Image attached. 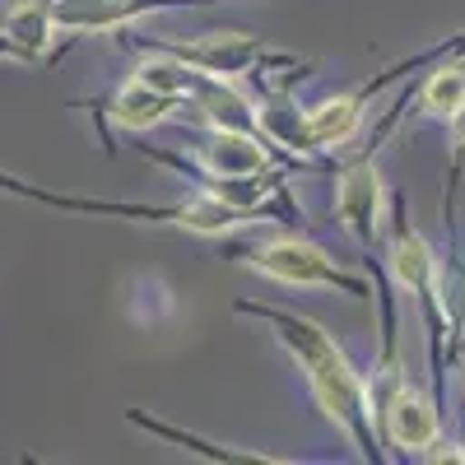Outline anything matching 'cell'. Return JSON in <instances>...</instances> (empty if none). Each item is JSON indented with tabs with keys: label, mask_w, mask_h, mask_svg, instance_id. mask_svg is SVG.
Returning <instances> with one entry per match:
<instances>
[{
	"label": "cell",
	"mask_w": 465,
	"mask_h": 465,
	"mask_svg": "<svg viewBox=\"0 0 465 465\" xmlns=\"http://www.w3.org/2000/svg\"><path fill=\"white\" fill-rule=\"evenodd\" d=\"M126 423L149 438H159L177 451H191L210 465H312V456H280V451H261V447H232V442H214L196 429H182V423H168L159 414H144V410H126Z\"/></svg>",
	"instance_id": "cell-11"
},
{
	"label": "cell",
	"mask_w": 465,
	"mask_h": 465,
	"mask_svg": "<svg viewBox=\"0 0 465 465\" xmlns=\"http://www.w3.org/2000/svg\"><path fill=\"white\" fill-rule=\"evenodd\" d=\"M460 344H465V340H460ZM456 354H460V349H456Z\"/></svg>",
	"instance_id": "cell-16"
},
{
	"label": "cell",
	"mask_w": 465,
	"mask_h": 465,
	"mask_svg": "<svg viewBox=\"0 0 465 465\" xmlns=\"http://www.w3.org/2000/svg\"><path fill=\"white\" fill-rule=\"evenodd\" d=\"M52 37H56V19H52V0H15L0 15V56L5 61H47L52 56Z\"/></svg>",
	"instance_id": "cell-13"
},
{
	"label": "cell",
	"mask_w": 465,
	"mask_h": 465,
	"mask_svg": "<svg viewBox=\"0 0 465 465\" xmlns=\"http://www.w3.org/2000/svg\"><path fill=\"white\" fill-rule=\"evenodd\" d=\"M126 52L131 47H153V52H168L177 61H186L191 70L201 74H219V80H261V74H284V70H307L312 61H302L293 52H280L261 43L252 33H201V37H173V33H149V37H135L131 28L112 33Z\"/></svg>",
	"instance_id": "cell-5"
},
{
	"label": "cell",
	"mask_w": 465,
	"mask_h": 465,
	"mask_svg": "<svg viewBox=\"0 0 465 465\" xmlns=\"http://www.w3.org/2000/svg\"><path fill=\"white\" fill-rule=\"evenodd\" d=\"M205 173L214 177H256L265 168H289V173H317L312 163L293 159L280 144H270L265 135H252V131H223V126H201L196 135V149H191Z\"/></svg>",
	"instance_id": "cell-7"
},
{
	"label": "cell",
	"mask_w": 465,
	"mask_h": 465,
	"mask_svg": "<svg viewBox=\"0 0 465 465\" xmlns=\"http://www.w3.org/2000/svg\"><path fill=\"white\" fill-rule=\"evenodd\" d=\"M331 177H335V201H331L335 223L359 252H372L381 242V201H386L377 159H359V153L340 159Z\"/></svg>",
	"instance_id": "cell-6"
},
{
	"label": "cell",
	"mask_w": 465,
	"mask_h": 465,
	"mask_svg": "<svg viewBox=\"0 0 465 465\" xmlns=\"http://www.w3.org/2000/svg\"><path fill=\"white\" fill-rule=\"evenodd\" d=\"M232 312L270 326V335H275L284 344V354L298 363V372L307 381V391H312L317 410L344 433V442L354 447L359 460H368V465H386V460H391V456H386V442H381V429H377L368 377L349 363L340 340L322 322L284 312V307H270V302H252V298H238V302H232Z\"/></svg>",
	"instance_id": "cell-1"
},
{
	"label": "cell",
	"mask_w": 465,
	"mask_h": 465,
	"mask_svg": "<svg viewBox=\"0 0 465 465\" xmlns=\"http://www.w3.org/2000/svg\"><path fill=\"white\" fill-rule=\"evenodd\" d=\"M0 191L37 205H52V210H70V214H98V219H126V223H153V228H186V232H201V238H223V232H238L247 223H261L247 210H232L205 191H191L182 201H94V196H65V191H43V186H28L10 173H0Z\"/></svg>",
	"instance_id": "cell-3"
},
{
	"label": "cell",
	"mask_w": 465,
	"mask_h": 465,
	"mask_svg": "<svg viewBox=\"0 0 465 465\" xmlns=\"http://www.w3.org/2000/svg\"><path fill=\"white\" fill-rule=\"evenodd\" d=\"M465 182V107L447 122V186H442V228H447V261L460 256L456 247V186Z\"/></svg>",
	"instance_id": "cell-14"
},
{
	"label": "cell",
	"mask_w": 465,
	"mask_h": 465,
	"mask_svg": "<svg viewBox=\"0 0 465 465\" xmlns=\"http://www.w3.org/2000/svg\"><path fill=\"white\" fill-rule=\"evenodd\" d=\"M456 359H460V363H465V344H460V354H456Z\"/></svg>",
	"instance_id": "cell-15"
},
{
	"label": "cell",
	"mask_w": 465,
	"mask_h": 465,
	"mask_svg": "<svg viewBox=\"0 0 465 465\" xmlns=\"http://www.w3.org/2000/svg\"><path fill=\"white\" fill-rule=\"evenodd\" d=\"M386 275L401 284L429 331V363H433V401L447 405V359H451V322H447V298H442V261L429 247V238L410 223V205L401 191H391V214H386Z\"/></svg>",
	"instance_id": "cell-2"
},
{
	"label": "cell",
	"mask_w": 465,
	"mask_h": 465,
	"mask_svg": "<svg viewBox=\"0 0 465 465\" xmlns=\"http://www.w3.org/2000/svg\"><path fill=\"white\" fill-rule=\"evenodd\" d=\"M377 429L386 447H401L405 456H429L433 447H442V405L423 396L410 377H401L377 401Z\"/></svg>",
	"instance_id": "cell-8"
},
{
	"label": "cell",
	"mask_w": 465,
	"mask_h": 465,
	"mask_svg": "<svg viewBox=\"0 0 465 465\" xmlns=\"http://www.w3.org/2000/svg\"><path fill=\"white\" fill-rule=\"evenodd\" d=\"M201 126H223V131H252L261 135V107L256 94H247L238 80H219V74H201L191 70V89H186V107Z\"/></svg>",
	"instance_id": "cell-12"
},
{
	"label": "cell",
	"mask_w": 465,
	"mask_h": 465,
	"mask_svg": "<svg viewBox=\"0 0 465 465\" xmlns=\"http://www.w3.org/2000/svg\"><path fill=\"white\" fill-rule=\"evenodd\" d=\"M238 265L256 270V275L289 284V289H335L344 298L372 302V280L368 270H344L326 247H317L302 228L289 232H265V238H238L223 247Z\"/></svg>",
	"instance_id": "cell-4"
},
{
	"label": "cell",
	"mask_w": 465,
	"mask_h": 465,
	"mask_svg": "<svg viewBox=\"0 0 465 465\" xmlns=\"http://www.w3.org/2000/svg\"><path fill=\"white\" fill-rule=\"evenodd\" d=\"M80 107H89V112L98 116L107 153H116V144H112V131H107V126H122V131H131V135H144V131L168 126V122H177V116H182V98L149 89V84L140 80V74H131L126 84H116L112 94L89 98V103H80Z\"/></svg>",
	"instance_id": "cell-9"
},
{
	"label": "cell",
	"mask_w": 465,
	"mask_h": 465,
	"mask_svg": "<svg viewBox=\"0 0 465 465\" xmlns=\"http://www.w3.org/2000/svg\"><path fill=\"white\" fill-rule=\"evenodd\" d=\"M191 5H214V0H52V19L56 33L65 37H89V33H122L163 10H191Z\"/></svg>",
	"instance_id": "cell-10"
}]
</instances>
